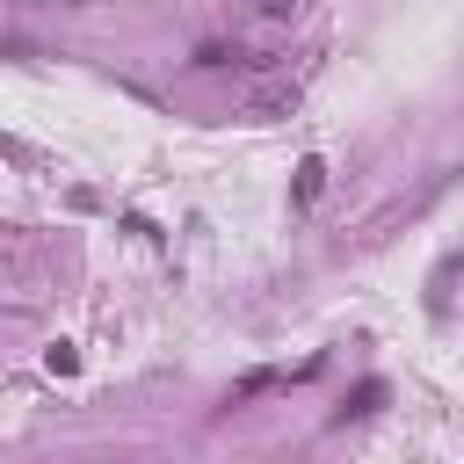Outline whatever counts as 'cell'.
I'll use <instances>...</instances> for the list:
<instances>
[{
    "instance_id": "cell-1",
    "label": "cell",
    "mask_w": 464,
    "mask_h": 464,
    "mask_svg": "<svg viewBox=\"0 0 464 464\" xmlns=\"http://www.w3.org/2000/svg\"><path fill=\"white\" fill-rule=\"evenodd\" d=\"M319 188H326V160H304V167H297V210H312Z\"/></svg>"
},
{
    "instance_id": "cell-2",
    "label": "cell",
    "mask_w": 464,
    "mask_h": 464,
    "mask_svg": "<svg viewBox=\"0 0 464 464\" xmlns=\"http://www.w3.org/2000/svg\"><path fill=\"white\" fill-rule=\"evenodd\" d=\"M377 406H384V384L370 377V384H355V399L341 406V420H362V413H377Z\"/></svg>"
},
{
    "instance_id": "cell-3",
    "label": "cell",
    "mask_w": 464,
    "mask_h": 464,
    "mask_svg": "<svg viewBox=\"0 0 464 464\" xmlns=\"http://www.w3.org/2000/svg\"><path fill=\"white\" fill-rule=\"evenodd\" d=\"M44 370H51V377H72V370H80L72 341H51V348H44Z\"/></svg>"
},
{
    "instance_id": "cell-4",
    "label": "cell",
    "mask_w": 464,
    "mask_h": 464,
    "mask_svg": "<svg viewBox=\"0 0 464 464\" xmlns=\"http://www.w3.org/2000/svg\"><path fill=\"white\" fill-rule=\"evenodd\" d=\"M304 0H261V22H297Z\"/></svg>"
}]
</instances>
